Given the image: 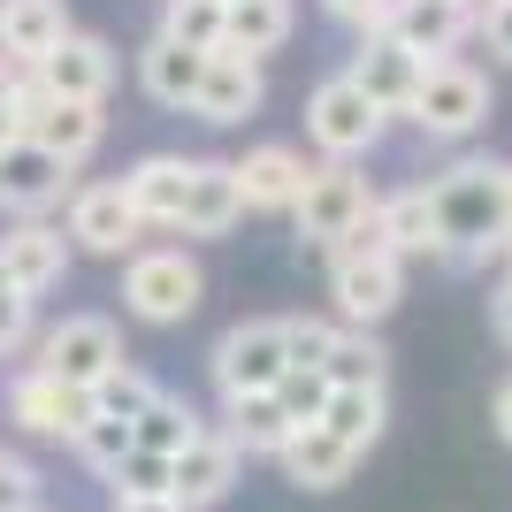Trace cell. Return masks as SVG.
<instances>
[{
  "label": "cell",
  "instance_id": "6da1fadb",
  "mask_svg": "<svg viewBox=\"0 0 512 512\" xmlns=\"http://www.w3.org/2000/svg\"><path fill=\"white\" fill-rule=\"evenodd\" d=\"M497 169H505V161L459 153L444 176H428V199H436V222H444V268H490V260H505Z\"/></svg>",
  "mask_w": 512,
  "mask_h": 512
},
{
  "label": "cell",
  "instance_id": "7a4b0ae2",
  "mask_svg": "<svg viewBox=\"0 0 512 512\" xmlns=\"http://www.w3.org/2000/svg\"><path fill=\"white\" fill-rule=\"evenodd\" d=\"M207 299V268L184 245H138L123 260V314L146 329H184Z\"/></svg>",
  "mask_w": 512,
  "mask_h": 512
},
{
  "label": "cell",
  "instance_id": "3957f363",
  "mask_svg": "<svg viewBox=\"0 0 512 512\" xmlns=\"http://www.w3.org/2000/svg\"><path fill=\"white\" fill-rule=\"evenodd\" d=\"M406 123L436 146H467L474 130L490 123V69L467 62V54H436L421 69V92H413Z\"/></svg>",
  "mask_w": 512,
  "mask_h": 512
},
{
  "label": "cell",
  "instance_id": "277c9868",
  "mask_svg": "<svg viewBox=\"0 0 512 512\" xmlns=\"http://www.w3.org/2000/svg\"><path fill=\"white\" fill-rule=\"evenodd\" d=\"M390 138V115L375 100H367L352 77H321L314 92H306V146L321 153V161H367V153Z\"/></svg>",
  "mask_w": 512,
  "mask_h": 512
},
{
  "label": "cell",
  "instance_id": "5b68a950",
  "mask_svg": "<svg viewBox=\"0 0 512 512\" xmlns=\"http://www.w3.org/2000/svg\"><path fill=\"white\" fill-rule=\"evenodd\" d=\"M283 367H291L283 314L237 321V329H222V337H214V352H207V375H214V398H222V406H230V398H260V390H276Z\"/></svg>",
  "mask_w": 512,
  "mask_h": 512
},
{
  "label": "cell",
  "instance_id": "8992f818",
  "mask_svg": "<svg viewBox=\"0 0 512 512\" xmlns=\"http://www.w3.org/2000/svg\"><path fill=\"white\" fill-rule=\"evenodd\" d=\"M62 230H69V245H77V253H92V260H130V253L153 237V230H146V214L130 207L123 176L77 184V192L62 199Z\"/></svg>",
  "mask_w": 512,
  "mask_h": 512
},
{
  "label": "cell",
  "instance_id": "52a82bcc",
  "mask_svg": "<svg viewBox=\"0 0 512 512\" xmlns=\"http://www.w3.org/2000/svg\"><path fill=\"white\" fill-rule=\"evenodd\" d=\"M375 207V192H367L360 161H314V176H306L299 207H291V230H299V245H314V253H329L360 214Z\"/></svg>",
  "mask_w": 512,
  "mask_h": 512
},
{
  "label": "cell",
  "instance_id": "ba28073f",
  "mask_svg": "<svg viewBox=\"0 0 512 512\" xmlns=\"http://www.w3.org/2000/svg\"><path fill=\"white\" fill-rule=\"evenodd\" d=\"M31 352H39L31 367H46V375H62V383H77V390H92L107 367L130 360V352H123V329H115L107 314H62L54 329H39Z\"/></svg>",
  "mask_w": 512,
  "mask_h": 512
},
{
  "label": "cell",
  "instance_id": "9c48e42d",
  "mask_svg": "<svg viewBox=\"0 0 512 512\" xmlns=\"http://www.w3.org/2000/svg\"><path fill=\"white\" fill-rule=\"evenodd\" d=\"M69 260H77V245H69V230H62V222H46V214H23V222L0 230V283L23 291V299L62 291Z\"/></svg>",
  "mask_w": 512,
  "mask_h": 512
},
{
  "label": "cell",
  "instance_id": "30bf717a",
  "mask_svg": "<svg viewBox=\"0 0 512 512\" xmlns=\"http://www.w3.org/2000/svg\"><path fill=\"white\" fill-rule=\"evenodd\" d=\"M8 421L23 436H39V444H77L92 421V390L62 383V375H46V367H23L16 383H8Z\"/></svg>",
  "mask_w": 512,
  "mask_h": 512
},
{
  "label": "cell",
  "instance_id": "8fae6325",
  "mask_svg": "<svg viewBox=\"0 0 512 512\" xmlns=\"http://www.w3.org/2000/svg\"><path fill=\"white\" fill-rule=\"evenodd\" d=\"M421 54H413L398 31H360L352 39V62H344V77L367 92V100L383 107L390 123H406V107H413V92H421Z\"/></svg>",
  "mask_w": 512,
  "mask_h": 512
},
{
  "label": "cell",
  "instance_id": "7c38bea8",
  "mask_svg": "<svg viewBox=\"0 0 512 512\" xmlns=\"http://www.w3.org/2000/svg\"><path fill=\"white\" fill-rule=\"evenodd\" d=\"M69 192H77V169H69L62 153H46L39 138H16V146L0 153V214H8V222L54 214Z\"/></svg>",
  "mask_w": 512,
  "mask_h": 512
},
{
  "label": "cell",
  "instance_id": "4fadbf2b",
  "mask_svg": "<svg viewBox=\"0 0 512 512\" xmlns=\"http://www.w3.org/2000/svg\"><path fill=\"white\" fill-rule=\"evenodd\" d=\"M406 299V260H329V314L344 329H383Z\"/></svg>",
  "mask_w": 512,
  "mask_h": 512
},
{
  "label": "cell",
  "instance_id": "5bb4252c",
  "mask_svg": "<svg viewBox=\"0 0 512 512\" xmlns=\"http://www.w3.org/2000/svg\"><path fill=\"white\" fill-rule=\"evenodd\" d=\"M115 77H123V62H115V46H107L100 31H69L39 62V85L54 92V100H85V107L115 100Z\"/></svg>",
  "mask_w": 512,
  "mask_h": 512
},
{
  "label": "cell",
  "instance_id": "9a60e30c",
  "mask_svg": "<svg viewBox=\"0 0 512 512\" xmlns=\"http://www.w3.org/2000/svg\"><path fill=\"white\" fill-rule=\"evenodd\" d=\"M169 467H176V482H169L176 505H184V512H214L222 497L237 490V474H245V451H237L222 428H199V436L176 451Z\"/></svg>",
  "mask_w": 512,
  "mask_h": 512
},
{
  "label": "cell",
  "instance_id": "2e32d148",
  "mask_svg": "<svg viewBox=\"0 0 512 512\" xmlns=\"http://www.w3.org/2000/svg\"><path fill=\"white\" fill-rule=\"evenodd\" d=\"M230 169H237V192H245V214H291L299 192H306V176H314V161L299 146L268 138V146H245Z\"/></svg>",
  "mask_w": 512,
  "mask_h": 512
},
{
  "label": "cell",
  "instance_id": "e0dca14e",
  "mask_svg": "<svg viewBox=\"0 0 512 512\" xmlns=\"http://www.w3.org/2000/svg\"><path fill=\"white\" fill-rule=\"evenodd\" d=\"M260 100H268L260 62H245V54H230V46H214L192 115H199V123H214V130H237V123H253V115H260Z\"/></svg>",
  "mask_w": 512,
  "mask_h": 512
},
{
  "label": "cell",
  "instance_id": "ac0fdd59",
  "mask_svg": "<svg viewBox=\"0 0 512 512\" xmlns=\"http://www.w3.org/2000/svg\"><path fill=\"white\" fill-rule=\"evenodd\" d=\"M474 16H482V0H398L383 31H398L421 62H436V54H459L474 39Z\"/></svg>",
  "mask_w": 512,
  "mask_h": 512
},
{
  "label": "cell",
  "instance_id": "d6986e66",
  "mask_svg": "<svg viewBox=\"0 0 512 512\" xmlns=\"http://www.w3.org/2000/svg\"><path fill=\"white\" fill-rule=\"evenodd\" d=\"M192 161L199 153H138L123 169V192H130V207L146 214V230L176 237V214H184V192H192Z\"/></svg>",
  "mask_w": 512,
  "mask_h": 512
},
{
  "label": "cell",
  "instance_id": "ffe728a7",
  "mask_svg": "<svg viewBox=\"0 0 512 512\" xmlns=\"http://www.w3.org/2000/svg\"><path fill=\"white\" fill-rule=\"evenodd\" d=\"M199 77H207V54H199V46H176V39H161V31L138 46V92H146L153 107H169V115H192Z\"/></svg>",
  "mask_w": 512,
  "mask_h": 512
},
{
  "label": "cell",
  "instance_id": "44dd1931",
  "mask_svg": "<svg viewBox=\"0 0 512 512\" xmlns=\"http://www.w3.org/2000/svg\"><path fill=\"white\" fill-rule=\"evenodd\" d=\"M69 31V0H0V54L16 69H39Z\"/></svg>",
  "mask_w": 512,
  "mask_h": 512
},
{
  "label": "cell",
  "instance_id": "7402d4cb",
  "mask_svg": "<svg viewBox=\"0 0 512 512\" xmlns=\"http://www.w3.org/2000/svg\"><path fill=\"white\" fill-rule=\"evenodd\" d=\"M375 214L390 230V253L406 260H444V222H436V199L428 184H398V192H375Z\"/></svg>",
  "mask_w": 512,
  "mask_h": 512
},
{
  "label": "cell",
  "instance_id": "603a6c76",
  "mask_svg": "<svg viewBox=\"0 0 512 512\" xmlns=\"http://www.w3.org/2000/svg\"><path fill=\"white\" fill-rule=\"evenodd\" d=\"M237 214H245L237 169L230 161H192V192H184V214H176V237H230Z\"/></svg>",
  "mask_w": 512,
  "mask_h": 512
},
{
  "label": "cell",
  "instance_id": "cb8c5ba5",
  "mask_svg": "<svg viewBox=\"0 0 512 512\" xmlns=\"http://www.w3.org/2000/svg\"><path fill=\"white\" fill-rule=\"evenodd\" d=\"M367 451H352L337 436V428H321V421H306L299 436H291V444H283V459L276 467L291 474V482H299V490H344V482H352V467H360Z\"/></svg>",
  "mask_w": 512,
  "mask_h": 512
},
{
  "label": "cell",
  "instance_id": "d4e9b609",
  "mask_svg": "<svg viewBox=\"0 0 512 512\" xmlns=\"http://www.w3.org/2000/svg\"><path fill=\"white\" fill-rule=\"evenodd\" d=\"M23 138H39L46 153H62L69 169H85L92 153L107 146V107H85V100H46L39 115H31V130Z\"/></svg>",
  "mask_w": 512,
  "mask_h": 512
},
{
  "label": "cell",
  "instance_id": "484cf974",
  "mask_svg": "<svg viewBox=\"0 0 512 512\" xmlns=\"http://www.w3.org/2000/svg\"><path fill=\"white\" fill-rule=\"evenodd\" d=\"M299 31V0H230V23H222V46L245 54V62H268L283 54Z\"/></svg>",
  "mask_w": 512,
  "mask_h": 512
},
{
  "label": "cell",
  "instance_id": "4316f807",
  "mask_svg": "<svg viewBox=\"0 0 512 512\" xmlns=\"http://www.w3.org/2000/svg\"><path fill=\"white\" fill-rule=\"evenodd\" d=\"M222 436H230L245 459H283V444L299 436V421L283 413L276 390H260V398H230V406H222Z\"/></svg>",
  "mask_w": 512,
  "mask_h": 512
},
{
  "label": "cell",
  "instance_id": "83f0119b",
  "mask_svg": "<svg viewBox=\"0 0 512 512\" xmlns=\"http://www.w3.org/2000/svg\"><path fill=\"white\" fill-rule=\"evenodd\" d=\"M314 421L337 428L352 451H375V436H383V421H390V383H375V390H329Z\"/></svg>",
  "mask_w": 512,
  "mask_h": 512
},
{
  "label": "cell",
  "instance_id": "f1b7e54d",
  "mask_svg": "<svg viewBox=\"0 0 512 512\" xmlns=\"http://www.w3.org/2000/svg\"><path fill=\"white\" fill-rule=\"evenodd\" d=\"M321 375H329V390H375V383H390V352L375 329H337Z\"/></svg>",
  "mask_w": 512,
  "mask_h": 512
},
{
  "label": "cell",
  "instance_id": "f546056e",
  "mask_svg": "<svg viewBox=\"0 0 512 512\" xmlns=\"http://www.w3.org/2000/svg\"><path fill=\"white\" fill-rule=\"evenodd\" d=\"M130 428H138V444H146V451H169V459H176V451L192 444V436H199L207 421H199V406H192V398H176V390H153V406L138 413Z\"/></svg>",
  "mask_w": 512,
  "mask_h": 512
},
{
  "label": "cell",
  "instance_id": "4dcf8cb0",
  "mask_svg": "<svg viewBox=\"0 0 512 512\" xmlns=\"http://www.w3.org/2000/svg\"><path fill=\"white\" fill-rule=\"evenodd\" d=\"M222 23H230V0H161V39H176V46L214 54V46H222Z\"/></svg>",
  "mask_w": 512,
  "mask_h": 512
},
{
  "label": "cell",
  "instance_id": "1f68e13d",
  "mask_svg": "<svg viewBox=\"0 0 512 512\" xmlns=\"http://www.w3.org/2000/svg\"><path fill=\"white\" fill-rule=\"evenodd\" d=\"M153 390H161V383H153L146 367L123 360V367H107L100 383H92V413H107V421H138V413L153 406Z\"/></svg>",
  "mask_w": 512,
  "mask_h": 512
},
{
  "label": "cell",
  "instance_id": "d6a6232c",
  "mask_svg": "<svg viewBox=\"0 0 512 512\" xmlns=\"http://www.w3.org/2000/svg\"><path fill=\"white\" fill-rule=\"evenodd\" d=\"M169 482H176L169 451H146V444H130L123 467L107 474V490H115V497H169Z\"/></svg>",
  "mask_w": 512,
  "mask_h": 512
},
{
  "label": "cell",
  "instance_id": "836d02e7",
  "mask_svg": "<svg viewBox=\"0 0 512 512\" xmlns=\"http://www.w3.org/2000/svg\"><path fill=\"white\" fill-rule=\"evenodd\" d=\"M130 444H138V428H130V421H107V413H92V421H85V436H77L69 451H77V459H85V467L107 482V474L123 467V451H130Z\"/></svg>",
  "mask_w": 512,
  "mask_h": 512
},
{
  "label": "cell",
  "instance_id": "e575fe53",
  "mask_svg": "<svg viewBox=\"0 0 512 512\" xmlns=\"http://www.w3.org/2000/svg\"><path fill=\"white\" fill-rule=\"evenodd\" d=\"M344 321L337 314H283V344H291V367H321L329 344H337Z\"/></svg>",
  "mask_w": 512,
  "mask_h": 512
},
{
  "label": "cell",
  "instance_id": "d590c367",
  "mask_svg": "<svg viewBox=\"0 0 512 512\" xmlns=\"http://www.w3.org/2000/svg\"><path fill=\"white\" fill-rule=\"evenodd\" d=\"M276 398H283V413H291V421L306 428V421L321 413V398H329V375H321V367H283Z\"/></svg>",
  "mask_w": 512,
  "mask_h": 512
},
{
  "label": "cell",
  "instance_id": "8d00e7d4",
  "mask_svg": "<svg viewBox=\"0 0 512 512\" xmlns=\"http://www.w3.org/2000/svg\"><path fill=\"white\" fill-rule=\"evenodd\" d=\"M23 344H39V299H23V291L0 283V360L23 352Z\"/></svg>",
  "mask_w": 512,
  "mask_h": 512
},
{
  "label": "cell",
  "instance_id": "74e56055",
  "mask_svg": "<svg viewBox=\"0 0 512 512\" xmlns=\"http://www.w3.org/2000/svg\"><path fill=\"white\" fill-rule=\"evenodd\" d=\"M329 260H398V253H390V230H383V214L367 207L360 222H352V230H344L337 245H329Z\"/></svg>",
  "mask_w": 512,
  "mask_h": 512
},
{
  "label": "cell",
  "instance_id": "f35d334b",
  "mask_svg": "<svg viewBox=\"0 0 512 512\" xmlns=\"http://www.w3.org/2000/svg\"><path fill=\"white\" fill-rule=\"evenodd\" d=\"M0 512H39V467L23 451H0Z\"/></svg>",
  "mask_w": 512,
  "mask_h": 512
},
{
  "label": "cell",
  "instance_id": "ab89813d",
  "mask_svg": "<svg viewBox=\"0 0 512 512\" xmlns=\"http://www.w3.org/2000/svg\"><path fill=\"white\" fill-rule=\"evenodd\" d=\"M390 8H398V0H321V16H329V23H344L352 39H360V31H383V23H390Z\"/></svg>",
  "mask_w": 512,
  "mask_h": 512
},
{
  "label": "cell",
  "instance_id": "60d3db41",
  "mask_svg": "<svg viewBox=\"0 0 512 512\" xmlns=\"http://www.w3.org/2000/svg\"><path fill=\"white\" fill-rule=\"evenodd\" d=\"M474 39H482V54L512 62V0H482V16H474Z\"/></svg>",
  "mask_w": 512,
  "mask_h": 512
},
{
  "label": "cell",
  "instance_id": "b9f144b4",
  "mask_svg": "<svg viewBox=\"0 0 512 512\" xmlns=\"http://www.w3.org/2000/svg\"><path fill=\"white\" fill-rule=\"evenodd\" d=\"M490 329H497V337L512 344V276H505V283L490 291Z\"/></svg>",
  "mask_w": 512,
  "mask_h": 512
},
{
  "label": "cell",
  "instance_id": "7bdbcfd3",
  "mask_svg": "<svg viewBox=\"0 0 512 512\" xmlns=\"http://www.w3.org/2000/svg\"><path fill=\"white\" fill-rule=\"evenodd\" d=\"M490 428H497V436L512 444V375L497 383V398H490Z\"/></svg>",
  "mask_w": 512,
  "mask_h": 512
},
{
  "label": "cell",
  "instance_id": "ee69618b",
  "mask_svg": "<svg viewBox=\"0 0 512 512\" xmlns=\"http://www.w3.org/2000/svg\"><path fill=\"white\" fill-rule=\"evenodd\" d=\"M107 512H184V505H176V497H115Z\"/></svg>",
  "mask_w": 512,
  "mask_h": 512
},
{
  "label": "cell",
  "instance_id": "f6af8a7d",
  "mask_svg": "<svg viewBox=\"0 0 512 512\" xmlns=\"http://www.w3.org/2000/svg\"><path fill=\"white\" fill-rule=\"evenodd\" d=\"M497 214H505V245H512V161L497 169Z\"/></svg>",
  "mask_w": 512,
  "mask_h": 512
},
{
  "label": "cell",
  "instance_id": "bcb514c9",
  "mask_svg": "<svg viewBox=\"0 0 512 512\" xmlns=\"http://www.w3.org/2000/svg\"><path fill=\"white\" fill-rule=\"evenodd\" d=\"M16 138H23V115H16V107H8V100H0V153L16 146Z\"/></svg>",
  "mask_w": 512,
  "mask_h": 512
},
{
  "label": "cell",
  "instance_id": "7dc6e473",
  "mask_svg": "<svg viewBox=\"0 0 512 512\" xmlns=\"http://www.w3.org/2000/svg\"><path fill=\"white\" fill-rule=\"evenodd\" d=\"M8 77H16V62H8V54H0V92H8Z\"/></svg>",
  "mask_w": 512,
  "mask_h": 512
},
{
  "label": "cell",
  "instance_id": "c3c4849f",
  "mask_svg": "<svg viewBox=\"0 0 512 512\" xmlns=\"http://www.w3.org/2000/svg\"><path fill=\"white\" fill-rule=\"evenodd\" d=\"M505 276H512V245H505Z\"/></svg>",
  "mask_w": 512,
  "mask_h": 512
}]
</instances>
